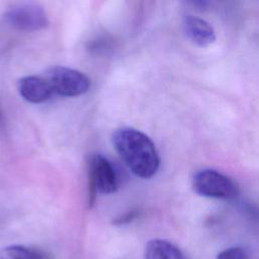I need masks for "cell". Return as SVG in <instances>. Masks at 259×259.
Listing matches in <instances>:
<instances>
[{
  "mask_svg": "<svg viewBox=\"0 0 259 259\" xmlns=\"http://www.w3.org/2000/svg\"><path fill=\"white\" fill-rule=\"evenodd\" d=\"M112 145L127 168L138 177H153L160 165V159L152 140L133 127H121L111 136Z\"/></svg>",
  "mask_w": 259,
  "mask_h": 259,
  "instance_id": "cell-1",
  "label": "cell"
},
{
  "mask_svg": "<svg viewBox=\"0 0 259 259\" xmlns=\"http://www.w3.org/2000/svg\"><path fill=\"white\" fill-rule=\"evenodd\" d=\"M88 205L92 207L96 192L104 194L117 190V176L111 163L103 156L95 154L88 159Z\"/></svg>",
  "mask_w": 259,
  "mask_h": 259,
  "instance_id": "cell-2",
  "label": "cell"
},
{
  "mask_svg": "<svg viewBox=\"0 0 259 259\" xmlns=\"http://www.w3.org/2000/svg\"><path fill=\"white\" fill-rule=\"evenodd\" d=\"M54 93L74 97L86 93L90 88V79L78 70L56 66L46 71L44 76Z\"/></svg>",
  "mask_w": 259,
  "mask_h": 259,
  "instance_id": "cell-3",
  "label": "cell"
},
{
  "mask_svg": "<svg viewBox=\"0 0 259 259\" xmlns=\"http://www.w3.org/2000/svg\"><path fill=\"white\" fill-rule=\"evenodd\" d=\"M193 190L205 197L231 199L238 195L236 183L225 174L214 169H202L192 179Z\"/></svg>",
  "mask_w": 259,
  "mask_h": 259,
  "instance_id": "cell-4",
  "label": "cell"
},
{
  "mask_svg": "<svg viewBox=\"0 0 259 259\" xmlns=\"http://www.w3.org/2000/svg\"><path fill=\"white\" fill-rule=\"evenodd\" d=\"M4 18L11 27L22 31L40 30L50 23L45 9L33 2H22L13 5L6 11Z\"/></svg>",
  "mask_w": 259,
  "mask_h": 259,
  "instance_id": "cell-5",
  "label": "cell"
},
{
  "mask_svg": "<svg viewBox=\"0 0 259 259\" xmlns=\"http://www.w3.org/2000/svg\"><path fill=\"white\" fill-rule=\"evenodd\" d=\"M20 96L30 103H42L54 94L49 82L41 76H25L18 81Z\"/></svg>",
  "mask_w": 259,
  "mask_h": 259,
  "instance_id": "cell-6",
  "label": "cell"
},
{
  "mask_svg": "<svg viewBox=\"0 0 259 259\" xmlns=\"http://www.w3.org/2000/svg\"><path fill=\"white\" fill-rule=\"evenodd\" d=\"M183 27L189 39L199 47H207L215 40V32L211 25L204 19L185 15L183 18Z\"/></svg>",
  "mask_w": 259,
  "mask_h": 259,
  "instance_id": "cell-7",
  "label": "cell"
},
{
  "mask_svg": "<svg viewBox=\"0 0 259 259\" xmlns=\"http://www.w3.org/2000/svg\"><path fill=\"white\" fill-rule=\"evenodd\" d=\"M146 259H185L182 252L178 247L172 243L154 239L147 243L145 249Z\"/></svg>",
  "mask_w": 259,
  "mask_h": 259,
  "instance_id": "cell-8",
  "label": "cell"
},
{
  "mask_svg": "<svg viewBox=\"0 0 259 259\" xmlns=\"http://www.w3.org/2000/svg\"><path fill=\"white\" fill-rule=\"evenodd\" d=\"M0 259H44V255L34 248L10 245L0 249Z\"/></svg>",
  "mask_w": 259,
  "mask_h": 259,
  "instance_id": "cell-9",
  "label": "cell"
},
{
  "mask_svg": "<svg viewBox=\"0 0 259 259\" xmlns=\"http://www.w3.org/2000/svg\"><path fill=\"white\" fill-rule=\"evenodd\" d=\"M217 259H247V253L243 248L231 247L220 252Z\"/></svg>",
  "mask_w": 259,
  "mask_h": 259,
  "instance_id": "cell-10",
  "label": "cell"
},
{
  "mask_svg": "<svg viewBox=\"0 0 259 259\" xmlns=\"http://www.w3.org/2000/svg\"><path fill=\"white\" fill-rule=\"evenodd\" d=\"M138 215V211L137 210H131L118 218H116L113 221V224L115 225H124V224H128L130 222H132L133 220H135V218Z\"/></svg>",
  "mask_w": 259,
  "mask_h": 259,
  "instance_id": "cell-11",
  "label": "cell"
}]
</instances>
